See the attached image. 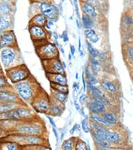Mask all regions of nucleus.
<instances>
[{"instance_id": "obj_1", "label": "nucleus", "mask_w": 133, "mask_h": 150, "mask_svg": "<svg viewBox=\"0 0 133 150\" xmlns=\"http://www.w3.org/2000/svg\"><path fill=\"white\" fill-rule=\"evenodd\" d=\"M15 89L20 98L31 104L41 88L36 79L31 76L25 81L15 84Z\"/></svg>"}, {"instance_id": "obj_2", "label": "nucleus", "mask_w": 133, "mask_h": 150, "mask_svg": "<svg viewBox=\"0 0 133 150\" xmlns=\"http://www.w3.org/2000/svg\"><path fill=\"white\" fill-rule=\"evenodd\" d=\"M34 119L30 120L21 121V123L17 124L14 128V134H20L31 136H43L46 129L41 122H33Z\"/></svg>"}, {"instance_id": "obj_3", "label": "nucleus", "mask_w": 133, "mask_h": 150, "mask_svg": "<svg viewBox=\"0 0 133 150\" xmlns=\"http://www.w3.org/2000/svg\"><path fill=\"white\" fill-rule=\"evenodd\" d=\"M10 137L11 138L9 140L16 142L21 146L39 147L46 145V137L42 136L14 134Z\"/></svg>"}, {"instance_id": "obj_4", "label": "nucleus", "mask_w": 133, "mask_h": 150, "mask_svg": "<svg viewBox=\"0 0 133 150\" xmlns=\"http://www.w3.org/2000/svg\"><path fill=\"white\" fill-rule=\"evenodd\" d=\"M6 74L13 84L25 81L31 76L29 69L24 64H19L6 69Z\"/></svg>"}, {"instance_id": "obj_5", "label": "nucleus", "mask_w": 133, "mask_h": 150, "mask_svg": "<svg viewBox=\"0 0 133 150\" xmlns=\"http://www.w3.org/2000/svg\"><path fill=\"white\" fill-rule=\"evenodd\" d=\"M31 105L36 112L46 114L49 112L51 106V98L46 92L41 89L33 100Z\"/></svg>"}, {"instance_id": "obj_6", "label": "nucleus", "mask_w": 133, "mask_h": 150, "mask_svg": "<svg viewBox=\"0 0 133 150\" xmlns=\"http://www.w3.org/2000/svg\"><path fill=\"white\" fill-rule=\"evenodd\" d=\"M36 52L37 55L41 60H48L59 57L58 47L52 42L46 41L37 45Z\"/></svg>"}, {"instance_id": "obj_7", "label": "nucleus", "mask_w": 133, "mask_h": 150, "mask_svg": "<svg viewBox=\"0 0 133 150\" xmlns=\"http://www.w3.org/2000/svg\"><path fill=\"white\" fill-rule=\"evenodd\" d=\"M8 120L15 122H21L35 119L36 114L27 107L18 106L11 110L7 112Z\"/></svg>"}, {"instance_id": "obj_8", "label": "nucleus", "mask_w": 133, "mask_h": 150, "mask_svg": "<svg viewBox=\"0 0 133 150\" xmlns=\"http://www.w3.org/2000/svg\"><path fill=\"white\" fill-rule=\"evenodd\" d=\"M1 59L4 67L6 69L14 67L13 64L17 61L18 56L15 47H6L2 49Z\"/></svg>"}, {"instance_id": "obj_9", "label": "nucleus", "mask_w": 133, "mask_h": 150, "mask_svg": "<svg viewBox=\"0 0 133 150\" xmlns=\"http://www.w3.org/2000/svg\"><path fill=\"white\" fill-rule=\"evenodd\" d=\"M43 67L46 72L49 73H65V68L63 66L62 62L59 58H55L48 60H41Z\"/></svg>"}, {"instance_id": "obj_10", "label": "nucleus", "mask_w": 133, "mask_h": 150, "mask_svg": "<svg viewBox=\"0 0 133 150\" xmlns=\"http://www.w3.org/2000/svg\"><path fill=\"white\" fill-rule=\"evenodd\" d=\"M39 10L47 20H51L54 21L58 19L59 15V9L53 4L47 1L43 2L39 5Z\"/></svg>"}, {"instance_id": "obj_11", "label": "nucleus", "mask_w": 133, "mask_h": 150, "mask_svg": "<svg viewBox=\"0 0 133 150\" xmlns=\"http://www.w3.org/2000/svg\"><path fill=\"white\" fill-rule=\"evenodd\" d=\"M16 45H17V41L14 32L12 30L4 31L0 36V49L15 47Z\"/></svg>"}, {"instance_id": "obj_12", "label": "nucleus", "mask_w": 133, "mask_h": 150, "mask_svg": "<svg viewBox=\"0 0 133 150\" xmlns=\"http://www.w3.org/2000/svg\"><path fill=\"white\" fill-rule=\"evenodd\" d=\"M29 33L33 41L36 42L47 41V33L43 27L31 25L29 27Z\"/></svg>"}, {"instance_id": "obj_13", "label": "nucleus", "mask_w": 133, "mask_h": 150, "mask_svg": "<svg viewBox=\"0 0 133 150\" xmlns=\"http://www.w3.org/2000/svg\"><path fill=\"white\" fill-rule=\"evenodd\" d=\"M46 77L51 83L61 85L68 84V81H67L66 74L46 72Z\"/></svg>"}, {"instance_id": "obj_14", "label": "nucleus", "mask_w": 133, "mask_h": 150, "mask_svg": "<svg viewBox=\"0 0 133 150\" xmlns=\"http://www.w3.org/2000/svg\"><path fill=\"white\" fill-rule=\"evenodd\" d=\"M87 106L88 109L92 114L102 115L105 112H106V106L93 99L89 102Z\"/></svg>"}, {"instance_id": "obj_15", "label": "nucleus", "mask_w": 133, "mask_h": 150, "mask_svg": "<svg viewBox=\"0 0 133 150\" xmlns=\"http://www.w3.org/2000/svg\"><path fill=\"white\" fill-rule=\"evenodd\" d=\"M64 104L60 103L53 98L51 99V106L49 111V114L51 116H61L64 112Z\"/></svg>"}, {"instance_id": "obj_16", "label": "nucleus", "mask_w": 133, "mask_h": 150, "mask_svg": "<svg viewBox=\"0 0 133 150\" xmlns=\"http://www.w3.org/2000/svg\"><path fill=\"white\" fill-rule=\"evenodd\" d=\"M122 52L124 61L130 67H133V42L124 43Z\"/></svg>"}, {"instance_id": "obj_17", "label": "nucleus", "mask_w": 133, "mask_h": 150, "mask_svg": "<svg viewBox=\"0 0 133 150\" xmlns=\"http://www.w3.org/2000/svg\"><path fill=\"white\" fill-rule=\"evenodd\" d=\"M19 102V98L14 92L9 91L0 92V104L5 102Z\"/></svg>"}, {"instance_id": "obj_18", "label": "nucleus", "mask_w": 133, "mask_h": 150, "mask_svg": "<svg viewBox=\"0 0 133 150\" xmlns=\"http://www.w3.org/2000/svg\"><path fill=\"white\" fill-rule=\"evenodd\" d=\"M106 140L109 142L110 144H120L123 140V136L120 132L109 131L107 136Z\"/></svg>"}, {"instance_id": "obj_19", "label": "nucleus", "mask_w": 133, "mask_h": 150, "mask_svg": "<svg viewBox=\"0 0 133 150\" xmlns=\"http://www.w3.org/2000/svg\"><path fill=\"white\" fill-rule=\"evenodd\" d=\"M102 116L103 117V118L106 120L108 123L111 126H115L119 124V119L118 117L117 114L114 113L112 112H105L103 114H102Z\"/></svg>"}, {"instance_id": "obj_20", "label": "nucleus", "mask_w": 133, "mask_h": 150, "mask_svg": "<svg viewBox=\"0 0 133 150\" xmlns=\"http://www.w3.org/2000/svg\"><path fill=\"white\" fill-rule=\"evenodd\" d=\"M81 7L84 13L91 17L92 18H94V17H96L97 16L96 9H95V6L91 3H85V2H83L82 4Z\"/></svg>"}, {"instance_id": "obj_21", "label": "nucleus", "mask_w": 133, "mask_h": 150, "mask_svg": "<svg viewBox=\"0 0 133 150\" xmlns=\"http://www.w3.org/2000/svg\"><path fill=\"white\" fill-rule=\"evenodd\" d=\"M13 6L9 2H0V15L1 16H8L13 12Z\"/></svg>"}, {"instance_id": "obj_22", "label": "nucleus", "mask_w": 133, "mask_h": 150, "mask_svg": "<svg viewBox=\"0 0 133 150\" xmlns=\"http://www.w3.org/2000/svg\"><path fill=\"white\" fill-rule=\"evenodd\" d=\"M47 22V19L41 13L36 15L32 17L30 21L31 25H36L41 27H45Z\"/></svg>"}, {"instance_id": "obj_23", "label": "nucleus", "mask_w": 133, "mask_h": 150, "mask_svg": "<svg viewBox=\"0 0 133 150\" xmlns=\"http://www.w3.org/2000/svg\"><path fill=\"white\" fill-rule=\"evenodd\" d=\"M51 94L53 98L56 100L57 101H58L60 103H61L63 104H65L66 103L67 100H68L69 93H63V92H60L58 91H54V90H52Z\"/></svg>"}, {"instance_id": "obj_24", "label": "nucleus", "mask_w": 133, "mask_h": 150, "mask_svg": "<svg viewBox=\"0 0 133 150\" xmlns=\"http://www.w3.org/2000/svg\"><path fill=\"white\" fill-rule=\"evenodd\" d=\"M121 22L123 29L133 28V16L129 13H125L122 17Z\"/></svg>"}, {"instance_id": "obj_25", "label": "nucleus", "mask_w": 133, "mask_h": 150, "mask_svg": "<svg viewBox=\"0 0 133 150\" xmlns=\"http://www.w3.org/2000/svg\"><path fill=\"white\" fill-rule=\"evenodd\" d=\"M85 35L86 37V38L89 40L90 42H92V43H97L99 40V37L98 36L96 32H95V30L91 28L85 29Z\"/></svg>"}, {"instance_id": "obj_26", "label": "nucleus", "mask_w": 133, "mask_h": 150, "mask_svg": "<svg viewBox=\"0 0 133 150\" xmlns=\"http://www.w3.org/2000/svg\"><path fill=\"white\" fill-rule=\"evenodd\" d=\"M101 86L105 91L110 94H115L118 91L117 86L112 82L103 81L101 82Z\"/></svg>"}, {"instance_id": "obj_27", "label": "nucleus", "mask_w": 133, "mask_h": 150, "mask_svg": "<svg viewBox=\"0 0 133 150\" xmlns=\"http://www.w3.org/2000/svg\"><path fill=\"white\" fill-rule=\"evenodd\" d=\"M90 120H91V121L97 122V123L99 124L100 125H101V126L106 127H109L112 126L111 125H110L106 120H105L103 118V117L101 116V115L91 114V116H90Z\"/></svg>"}, {"instance_id": "obj_28", "label": "nucleus", "mask_w": 133, "mask_h": 150, "mask_svg": "<svg viewBox=\"0 0 133 150\" xmlns=\"http://www.w3.org/2000/svg\"><path fill=\"white\" fill-rule=\"evenodd\" d=\"M11 25V22L7 16H0V31H7Z\"/></svg>"}, {"instance_id": "obj_29", "label": "nucleus", "mask_w": 133, "mask_h": 150, "mask_svg": "<svg viewBox=\"0 0 133 150\" xmlns=\"http://www.w3.org/2000/svg\"><path fill=\"white\" fill-rule=\"evenodd\" d=\"M82 23L85 29H89L92 28L94 25V21L92 20V17L86 14H83L82 16Z\"/></svg>"}, {"instance_id": "obj_30", "label": "nucleus", "mask_w": 133, "mask_h": 150, "mask_svg": "<svg viewBox=\"0 0 133 150\" xmlns=\"http://www.w3.org/2000/svg\"><path fill=\"white\" fill-rule=\"evenodd\" d=\"M75 137H71V138H69L67 140L63 142V143L62 144V149L64 150H72L75 147V143H76V140H75Z\"/></svg>"}, {"instance_id": "obj_31", "label": "nucleus", "mask_w": 133, "mask_h": 150, "mask_svg": "<svg viewBox=\"0 0 133 150\" xmlns=\"http://www.w3.org/2000/svg\"><path fill=\"white\" fill-rule=\"evenodd\" d=\"M21 146L17 143L13 141H7L5 144H4L2 147V149H7V150H17L21 148Z\"/></svg>"}, {"instance_id": "obj_32", "label": "nucleus", "mask_w": 133, "mask_h": 150, "mask_svg": "<svg viewBox=\"0 0 133 150\" xmlns=\"http://www.w3.org/2000/svg\"><path fill=\"white\" fill-rule=\"evenodd\" d=\"M51 88L52 90L63 92V93H69L68 85H61L51 83Z\"/></svg>"}, {"instance_id": "obj_33", "label": "nucleus", "mask_w": 133, "mask_h": 150, "mask_svg": "<svg viewBox=\"0 0 133 150\" xmlns=\"http://www.w3.org/2000/svg\"><path fill=\"white\" fill-rule=\"evenodd\" d=\"M92 132H93L95 134H97L98 136L101 137L102 139H106L108 133H109V130L107 129V127H105V126H101V127H100L99 128L95 129V130L92 131Z\"/></svg>"}, {"instance_id": "obj_34", "label": "nucleus", "mask_w": 133, "mask_h": 150, "mask_svg": "<svg viewBox=\"0 0 133 150\" xmlns=\"http://www.w3.org/2000/svg\"><path fill=\"white\" fill-rule=\"evenodd\" d=\"M75 148L77 150H87L88 149V147L87 146L86 143L84 141H83L82 139H80L77 138L76 143L75 145Z\"/></svg>"}, {"instance_id": "obj_35", "label": "nucleus", "mask_w": 133, "mask_h": 150, "mask_svg": "<svg viewBox=\"0 0 133 150\" xmlns=\"http://www.w3.org/2000/svg\"><path fill=\"white\" fill-rule=\"evenodd\" d=\"M85 74H86L87 78L88 79V82H91V83H92V84H96L97 83H98V81L97 80V79L95 78L93 74H92L90 73L89 72H88L87 68H86V71L85 72Z\"/></svg>"}, {"instance_id": "obj_36", "label": "nucleus", "mask_w": 133, "mask_h": 150, "mask_svg": "<svg viewBox=\"0 0 133 150\" xmlns=\"http://www.w3.org/2000/svg\"><path fill=\"white\" fill-rule=\"evenodd\" d=\"M81 127L82 129L83 130L85 133L88 134L91 132V128H90V126L89 124H88V121H87V118L85 117L83 120L81 122Z\"/></svg>"}, {"instance_id": "obj_37", "label": "nucleus", "mask_w": 133, "mask_h": 150, "mask_svg": "<svg viewBox=\"0 0 133 150\" xmlns=\"http://www.w3.org/2000/svg\"><path fill=\"white\" fill-rule=\"evenodd\" d=\"M87 45L88 51H89L90 54H91V56L92 57H95V58H96L97 50L95 49V47H93V46L92 45V44L90 42L87 41Z\"/></svg>"}, {"instance_id": "obj_38", "label": "nucleus", "mask_w": 133, "mask_h": 150, "mask_svg": "<svg viewBox=\"0 0 133 150\" xmlns=\"http://www.w3.org/2000/svg\"><path fill=\"white\" fill-rule=\"evenodd\" d=\"M9 86L8 82H7V80L4 77V76H0V87H4V88H6V87Z\"/></svg>"}, {"instance_id": "obj_39", "label": "nucleus", "mask_w": 133, "mask_h": 150, "mask_svg": "<svg viewBox=\"0 0 133 150\" xmlns=\"http://www.w3.org/2000/svg\"><path fill=\"white\" fill-rule=\"evenodd\" d=\"M87 96L86 94H83V93L81 94V96H80L79 99V103L81 104H82V105L85 104V102H87Z\"/></svg>"}, {"instance_id": "obj_40", "label": "nucleus", "mask_w": 133, "mask_h": 150, "mask_svg": "<svg viewBox=\"0 0 133 150\" xmlns=\"http://www.w3.org/2000/svg\"><path fill=\"white\" fill-rule=\"evenodd\" d=\"M61 38L63 40L64 42H67L69 41V37H68V33L66 31H65L63 34L61 35Z\"/></svg>"}, {"instance_id": "obj_41", "label": "nucleus", "mask_w": 133, "mask_h": 150, "mask_svg": "<svg viewBox=\"0 0 133 150\" xmlns=\"http://www.w3.org/2000/svg\"><path fill=\"white\" fill-rule=\"evenodd\" d=\"M47 119L49 120L50 124H51L53 127H56V124H55L53 118L51 116H50L49 115H47Z\"/></svg>"}, {"instance_id": "obj_42", "label": "nucleus", "mask_w": 133, "mask_h": 150, "mask_svg": "<svg viewBox=\"0 0 133 150\" xmlns=\"http://www.w3.org/2000/svg\"><path fill=\"white\" fill-rule=\"evenodd\" d=\"M74 4L75 6V10H76V13L77 16L79 17V7H78V0H74Z\"/></svg>"}, {"instance_id": "obj_43", "label": "nucleus", "mask_w": 133, "mask_h": 150, "mask_svg": "<svg viewBox=\"0 0 133 150\" xmlns=\"http://www.w3.org/2000/svg\"><path fill=\"white\" fill-rule=\"evenodd\" d=\"M79 127V125L77 124H75L73 126V127L72 128L70 129V131H69V133H70V134L71 135H73V134L75 132V131H76V129H77V127Z\"/></svg>"}, {"instance_id": "obj_44", "label": "nucleus", "mask_w": 133, "mask_h": 150, "mask_svg": "<svg viewBox=\"0 0 133 150\" xmlns=\"http://www.w3.org/2000/svg\"><path fill=\"white\" fill-rule=\"evenodd\" d=\"M82 82H83V90L84 91H86V82H85V72H82Z\"/></svg>"}, {"instance_id": "obj_45", "label": "nucleus", "mask_w": 133, "mask_h": 150, "mask_svg": "<svg viewBox=\"0 0 133 150\" xmlns=\"http://www.w3.org/2000/svg\"><path fill=\"white\" fill-rule=\"evenodd\" d=\"M70 51H71V52H70V53L71 54L72 57H73L75 53V46L74 45H70Z\"/></svg>"}, {"instance_id": "obj_46", "label": "nucleus", "mask_w": 133, "mask_h": 150, "mask_svg": "<svg viewBox=\"0 0 133 150\" xmlns=\"http://www.w3.org/2000/svg\"><path fill=\"white\" fill-rule=\"evenodd\" d=\"M74 104H75V108H76V110H77V111H80V110H81V106H80L79 104L78 103V102H77L76 100H75V101H74Z\"/></svg>"}, {"instance_id": "obj_47", "label": "nucleus", "mask_w": 133, "mask_h": 150, "mask_svg": "<svg viewBox=\"0 0 133 150\" xmlns=\"http://www.w3.org/2000/svg\"><path fill=\"white\" fill-rule=\"evenodd\" d=\"M53 134L55 135V137H56L57 141L58 142V140H59V135H58V132H57V129H55V127H53Z\"/></svg>"}, {"instance_id": "obj_48", "label": "nucleus", "mask_w": 133, "mask_h": 150, "mask_svg": "<svg viewBox=\"0 0 133 150\" xmlns=\"http://www.w3.org/2000/svg\"><path fill=\"white\" fill-rule=\"evenodd\" d=\"M53 37H54L55 40H57V39H58L59 36H58V35H57V33H55V32H54V33H53Z\"/></svg>"}, {"instance_id": "obj_49", "label": "nucleus", "mask_w": 133, "mask_h": 150, "mask_svg": "<svg viewBox=\"0 0 133 150\" xmlns=\"http://www.w3.org/2000/svg\"><path fill=\"white\" fill-rule=\"evenodd\" d=\"M81 39H79V51H81Z\"/></svg>"}, {"instance_id": "obj_50", "label": "nucleus", "mask_w": 133, "mask_h": 150, "mask_svg": "<svg viewBox=\"0 0 133 150\" xmlns=\"http://www.w3.org/2000/svg\"><path fill=\"white\" fill-rule=\"evenodd\" d=\"M59 49H60V51H61V52H62V54H63V55H65V51H64V49H63V47H61V46H59Z\"/></svg>"}, {"instance_id": "obj_51", "label": "nucleus", "mask_w": 133, "mask_h": 150, "mask_svg": "<svg viewBox=\"0 0 133 150\" xmlns=\"http://www.w3.org/2000/svg\"><path fill=\"white\" fill-rule=\"evenodd\" d=\"M94 0H82L83 2H85V3H91Z\"/></svg>"}, {"instance_id": "obj_52", "label": "nucleus", "mask_w": 133, "mask_h": 150, "mask_svg": "<svg viewBox=\"0 0 133 150\" xmlns=\"http://www.w3.org/2000/svg\"><path fill=\"white\" fill-rule=\"evenodd\" d=\"M76 23H77V27H78L79 29L81 28V25H80V23H79V21L78 19L76 20Z\"/></svg>"}, {"instance_id": "obj_53", "label": "nucleus", "mask_w": 133, "mask_h": 150, "mask_svg": "<svg viewBox=\"0 0 133 150\" xmlns=\"http://www.w3.org/2000/svg\"><path fill=\"white\" fill-rule=\"evenodd\" d=\"M55 45H56L57 47H59L60 45H59V42H58V41H57V40H55Z\"/></svg>"}, {"instance_id": "obj_54", "label": "nucleus", "mask_w": 133, "mask_h": 150, "mask_svg": "<svg viewBox=\"0 0 133 150\" xmlns=\"http://www.w3.org/2000/svg\"><path fill=\"white\" fill-rule=\"evenodd\" d=\"M36 1L40 2V3H43V2H47L48 0H36Z\"/></svg>"}, {"instance_id": "obj_55", "label": "nucleus", "mask_w": 133, "mask_h": 150, "mask_svg": "<svg viewBox=\"0 0 133 150\" xmlns=\"http://www.w3.org/2000/svg\"><path fill=\"white\" fill-rule=\"evenodd\" d=\"M6 91V88H4V87H0V92Z\"/></svg>"}, {"instance_id": "obj_56", "label": "nucleus", "mask_w": 133, "mask_h": 150, "mask_svg": "<svg viewBox=\"0 0 133 150\" xmlns=\"http://www.w3.org/2000/svg\"><path fill=\"white\" fill-rule=\"evenodd\" d=\"M68 59H69V61H71V59H72V55H71V53L69 54Z\"/></svg>"}, {"instance_id": "obj_57", "label": "nucleus", "mask_w": 133, "mask_h": 150, "mask_svg": "<svg viewBox=\"0 0 133 150\" xmlns=\"http://www.w3.org/2000/svg\"><path fill=\"white\" fill-rule=\"evenodd\" d=\"M80 56L81 57H83L84 56V53H83V51H80Z\"/></svg>"}, {"instance_id": "obj_58", "label": "nucleus", "mask_w": 133, "mask_h": 150, "mask_svg": "<svg viewBox=\"0 0 133 150\" xmlns=\"http://www.w3.org/2000/svg\"><path fill=\"white\" fill-rule=\"evenodd\" d=\"M62 64H63V67L65 68V69H66V64H65V62L64 61L62 62Z\"/></svg>"}, {"instance_id": "obj_59", "label": "nucleus", "mask_w": 133, "mask_h": 150, "mask_svg": "<svg viewBox=\"0 0 133 150\" xmlns=\"http://www.w3.org/2000/svg\"><path fill=\"white\" fill-rule=\"evenodd\" d=\"M1 1H4V2H11L12 0H1Z\"/></svg>"}, {"instance_id": "obj_60", "label": "nucleus", "mask_w": 133, "mask_h": 150, "mask_svg": "<svg viewBox=\"0 0 133 150\" xmlns=\"http://www.w3.org/2000/svg\"><path fill=\"white\" fill-rule=\"evenodd\" d=\"M77 82H74V83H73V87L74 89H75V88H76V86H77Z\"/></svg>"}, {"instance_id": "obj_61", "label": "nucleus", "mask_w": 133, "mask_h": 150, "mask_svg": "<svg viewBox=\"0 0 133 150\" xmlns=\"http://www.w3.org/2000/svg\"><path fill=\"white\" fill-rule=\"evenodd\" d=\"M75 78H76L77 80L79 79V74H78V72H77V73H76V76H75Z\"/></svg>"}, {"instance_id": "obj_62", "label": "nucleus", "mask_w": 133, "mask_h": 150, "mask_svg": "<svg viewBox=\"0 0 133 150\" xmlns=\"http://www.w3.org/2000/svg\"><path fill=\"white\" fill-rule=\"evenodd\" d=\"M128 1H129V2L130 4L133 5V0H128Z\"/></svg>"}, {"instance_id": "obj_63", "label": "nucleus", "mask_w": 133, "mask_h": 150, "mask_svg": "<svg viewBox=\"0 0 133 150\" xmlns=\"http://www.w3.org/2000/svg\"><path fill=\"white\" fill-rule=\"evenodd\" d=\"M0 76H4L3 75V72H2V71L0 70Z\"/></svg>"}, {"instance_id": "obj_64", "label": "nucleus", "mask_w": 133, "mask_h": 150, "mask_svg": "<svg viewBox=\"0 0 133 150\" xmlns=\"http://www.w3.org/2000/svg\"><path fill=\"white\" fill-rule=\"evenodd\" d=\"M61 1H62V2H64L65 0H61Z\"/></svg>"}]
</instances>
